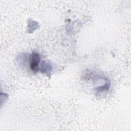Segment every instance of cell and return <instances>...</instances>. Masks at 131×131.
Segmentation results:
<instances>
[{"mask_svg": "<svg viewBox=\"0 0 131 131\" xmlns=\"http://www.w3.org/2000/svg\"><path fill=\"white\" fill-rule=\"evenodd\" d=\"M40 61L39 55L35 52H33L30 57V67L31 70L34 72H37L39 71L38 64Z\"/></svg>", "mask_w": 131, "mask_h": 131, "instance_id": "obj_1", "label": "cell"}]
</instances>
